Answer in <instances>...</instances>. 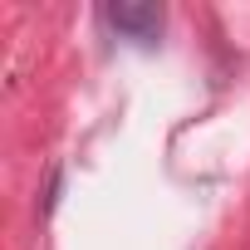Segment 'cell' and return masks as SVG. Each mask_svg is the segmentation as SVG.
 I'll return each mask as SVG.
<instances>
[{"mask_svg": "<svg viewBox=\"0 0 250 250\" xmlns=\"http://www.w3.org/2000/svg\"><path fill=\"white\" fill-rule=\"evenodd\" d=\"M108 25L123 35V40H133V44H157L162 40V25H167V10L157 5V0H113L108 5Z\"/></svg>", "mask_w": 250, "mask_h": 250, "instance_id": "1", "label": "cell"}]
</instances>
